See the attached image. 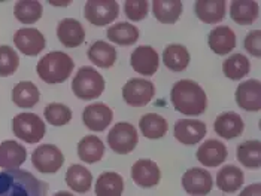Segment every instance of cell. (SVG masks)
I'll use <instances>...</instances> for the list:
<instances>
[{
    "label": "cell",
    "instance_id": "cell-1",
    "mask_svg": "<svg viewBox=\"0 0 261 196\" xmlns=\"http://www.w3.org/2000/svg\"><path fill=\"white\" fill-rule=\"evenodd\" d=\"M48 184L25 170L0 171V196H46Z\"/></svg>",
    "mask_w": 261,
    "mask_h": 196
},
{
    "label": "cell",
    "instance_id": "cell-2",
    "mask_svg": "<svg viewBox=\"0 0 261 196\" xmlns=\"http://www.w3.org/2000/svg\"><path fill=\"white\" fill-rule=\"evenodd\" d=\"M170 101L176 112L185 116L203 115L207 106V97L200 85L190 79L176 82L170 92Z\"/></svg>",
    "mask_w": 261,
    "mask_h": 196
},
{
    "label": "cell",
    "instance_id": "cell-3",
    "mask_svg": "<svg viewBox=\"0 0 261 196\" xmlns=\"http://www.w3.org/2000/svg\"><path fill=\"white\" fill-rule=\"evenodd\" d=\"M75 62L70 55L61 51H53L42 57L38 62V75L45 83H63L70 78Z\"/></svg>",
    "mask_w": 261,
    "mask_h": 196
},
{
    "label": "cell",
    "instance_id": "cell-4",
    "mask_svg": "<svg viewBox=\"0 0 261 196\" xmlns=\"http://www.w3.org/2000/svg\"><path fill=\"white\" fill-rule=\"evenodd\" d=\"M72 91L76 97L84 101L96 100L105 91V79L93 67H81L72 80Z\"/></svg>",
    "mask_w": 261,
    "mask_h": 196
},
{
    "label": "cell",
    "instance_id": "cell-5",
    "mask_svg": "<svg viewBox=\"0 0 261 196\" xmlns=\"http://www.w3.org/2000/svg\"><path fill=\"white\" fill-rule=\"evenodd\" d=\"M12 131L15 137L29 144L39 143L45 137V122L35 113H20L12 119Z\"/></svg>",
    "mask_w": 261,
    "mask_h": 196
},
{
    "label": "cell",
    "instance_id": "cell-6",
    "mask_svg": "<svg viewBox=\"0 0 261 196\" xmlns=\"http://www.w3.org/2000/svg\"><path fill=\"white\" fill-rule=\"evenodd\" d=\"M139 141V136L136 128L128 122H118L108 134V144L109 147L118 155H128L132 153Z\"/></svg>",
    "mask_w": 261,
    "mask_h": 196
},
{
    "label": "cell",
    "instance_id": "cell-7",
    "mask_svg": "<svg viewBox=\"0 0 261 196\" xmlns=\"http://www.w3.org/2000/svg\"><path fill=\"white\" fill-rule=\"evenodd\" d=\"M120 6L115 0H88L84 6V15L88 22L105 27L118 18Z\"/></svg>",
    "mask_w": 261,
    "mask_h": 196
},
{
    "label": "cell",
    "instance_id": "cell-8",
    "mask_svg": "<svg viewBox=\"0 0 261 196\" xmlns=\"http://www.w3.org/2000/svg\"><path fill=\"white\" fill-rule=\"evenodd\" d=\"M32 164L42 174H56L64 164V155L54 144H40L32 153Z\"/></svg>",
    "mask_w": 261,
    "mask_h": 196
},
{
    "label": "cell",
    "instance_id": "cell-9",
    "mask_svg": "<svg viewBox=\"0 0 261 196\" xmlns=\"http://www.w3.org/2000/svg\"><path fill=\"white\" fill-rule=\"evenodd\" d=\"M155 95V86L146 79H130L122 86V98L132 107H143Z\"/></svg>",
    "mask_w": 261,
    "mask_h": 196
},
{
    "label": "cell",
    "instance_id": "cell-10",
    "mask_svg": "<svg viewBox=\"0 0 261 196\" xmlns=\"http://www.w3.org/2000/svg\"><path fill=\"white\" fill-rule=\"evenodd\" d=\"M182 186L191 196H206L214 186V178L203 168H190L182 176Z\"/></svg>",
    "mask_w": 261,
    "mask_h": 196
},
{
    "label": "cell",
    "instance_id": "cell-11",
    "mask_svg": "<svg viewBox=\"0 0 261 196\" xmlns=\"http://www.w3.org/2000/svg\"><path fill=\"white\" fill-rule=\"evenodd\" d=\"M114 119V112L105 103H94L84 109L82 112V122L84 125L96 133H101L111 125Z\"/></svg>",
    "mask_w": 261,
    "mask_h": 196
},
{
    "label": "cell",
    "instance_id": "cell-12",
    "mask_svg": "<svg viewBox=\"0 0 261 196\" xmlns=\"http://www.w3.org/2000/svg\"><path fill=\"white\" fill-rule=\"evenodd\" d=\"M236 103L246 112L261 110V83L257 79L242 82L236 88Z\"/></svg>",
    "mask_w": 261,
    "mask_h": 196
},
{
    "label": "cell",
    "instance_id": "cell-13",
    "mask_svg": "<svg viewBox=\"0 0 261 196\" xmlns=\"http://www.w3.org/2000/svg\"><path fill=\"white\" fill-rule=\"evenodd\" d=\"M130 64L136 73L142 76H152L159 70L160 59L152 46H138L130 57Z\"/></svg>",
    "mask_w": 261,
    "mask_h": 196
},
{
    "label": "cell",
    "instance_id": "cell-14",
    "mask_svg": "<svg viewBox=\"0 0 261 196\" xmlns=\"http://www.w3.org/2000/svg\"><path fill=\"white\" fill-rule=\"evenodd\" d=\"M14 43L21 54L27 57H36L45 49V36L33 27L20 28L14 36Z\"/></svg>",
    "mask_w": 261,
    "mask_h": 196
},
{
    "label": "cell",
    "instance_id": "cell-15",
    "mask_svg": "<svg viewBox=\"0 0 261 196\" xmlns=\"http://www.w3.org/2000/svg\"><path fill=\"white\" fill-rule=\"evenodd\" d=\"M132 178L139 187L149 189L160 183L161 171L154 160L139 159L132 167Z\"/></svg>",
    "mask_w": 261,
    "mask_h": 196
},
{
    "label": "cell",
    "instance_id": "cell-16",
    "mask_svg": "<svg viewBox=\"0 0 261 196\" xmlns=\"http://www.w3.org/2000/svg\"><path fill=\"white\" fill-rule=\"evenodd\" d=\"M206 125L196 119H181L175 123V138L185 146L200 143L206 136Z\"/></svg>",
    "mask_w": 261,
    "mask_h": 196
},
{
    "label": "cell",
    "instance_id": "cell-17",
    "mask_svg": "<svg viewBox=\"0 0 261 196\" xmlns=\"http://www.w3.org/2000/svg\"><path fill=\"white\" fill-rule=\"evenodd\" d=\"M228 156V150L220 140H206L197 149L196 157L201 165L214 168L221 165Z\"/></svg>",
    "mask_w": 261,
    "mask_h": 196
},
{
    "label": "cell",
    "instance_id": "cell-18",
    "mask_svg": "<svg viewBox=\"0 0 261 196\" xmlns=\"http://www.w3.org/2000/svg\"><path fill=\"white\" fill-rule=\"evenodd\" d=\"M207 43L217 55H227L236 48V35L228 25H218L211 30Z\"/></svg>",
    "mask_w": 261,
    "mask_h": 196
},
{
    "label": "cell",
    "instance_id": "cell-19",
    "mask_svg": "<svg viewBox=\"0 0 261 196\" xmlns=\"http://www.w3.org/2000/svg\"><path fill=\"white\" fill-rule=\"evenodd\" d=\"M57 38L66 48H78L85 40L84 25L78 20L64 18L57 25Z\"/></svg>",
    "mask_w": 261,
    "mask_h": 196
},
{
    "label": "cell",
    "instance_id": "cell-20",
    "mask_svg": "<svg viewBox=\"0 0 261 196\" xmlns=\"http://www.w3.org/2000/svg\"><path fill=\"white\" fill-rule=\"evenodd\" d=\"M27 150L20 143L6 140L0 144V168L17 170L25 162Z\"/></svg>",
    "mask_w": 261,
    "mask_h": 196
},
{
    "label": "cell",
    "instance_id": "cell-21",
    "mask_svg": "<svg viewBox=\"0 0 261 196\" xmlns=\"http://www.w3.org/2000/svg\"><path fill=\"white\" fill-rule=\"evenodd\" d=\"M243 128H245L243 119L234 112L221 113L215 119V123H214V131L225 140H233V138L239 137L243 133Z\"/></svg>",
    "mask_w": 261,
    "mask_h": 196
},
{
    "label": "cell",
    "instance_id": "cell-22",
    "mask_svg": "<svg viewBox=\"0 0 261 196\" xmlns=\"http://www.w3.org/2000/svg\"><path fill=\"white\" fill-rule=\"evenodd\" d=\"M224 0H197L194 11L197 18L206 24L221 22L225 17V6Z\"/></svg>",
    "mask_w": 261,
    "mask_h": 196
},
{
    "label": "cell",
    "instance_id": "cell-23",
    "mask_svg": "<svg viewBox=\"0 0 261 196\" xmlns=\"http://www.w3.org/2000/svg\"><path fill=\"white\" fill-rule=\"evenodd\" d=\"M88 58L97 67L109 69L117 61V51L111 43H108L105 40H96L88 48Z\"/></svg>",
    "mask_w": 261,
    "mask_h": 196
},
{
    "label": "cell",
    "instance_id": "cell-24",
    "mask_svg": "<svg viewBox=\"0 0 261 196\" xmlns=\"http://www.w3.org/2000/svg\"><path fill=\"white\" fill-rule=\"evenodd\" d=\"M230 17L239 25H249L258 18V3L251 0H233L230 3Z\"/></svg>",
    "mask_w": 261,
    "mask_h": 196
},
{
    "label": "cell",
    "instance_id": "cell-25",
    "mask_svg": "<svg viewBox=\"0 0 261 196\" xmlns=\"http://www.w3.org/2000/svg\"><path fill=\"white\" fill-rule=\"evenodd\" d=\"M39 89L33 82L22 80L12 89V101L21 109H32L39 103Z\"/></svg>",
    "mask_w": 261,
    "mask_h": 196
},
{
    "label": "cell",
    "instance_id": "cell-26",
    "mask_svg": "<svg viewBox=\"0 0 261 196\" xmlns=\"http://www.w3.org/2000/svg\"><path fill=\"white\" fill-rule=\"evenodd\" d=\"M163 62L172 72H184L190 64L188 49L179 43L167 45L163 51Z\"/></svg>",
    "mask_w": 261,
    "mask_h": 196
},
{
    "label": "cell",
    "instance_id": "cell-27",
    "mask_svg": "<svg viewBox=\"0 0 261 196\" xmlns=\"http://www.w3.org/2000/svg\"><path fill=\"white\" fill-rule=\"evenodd\" d=\"M245 176L234 165H225L217 174V186L225 193H234L243 186Z\"/></svg>",
    "mask_w": 261,
    "mask_h": 196
},
{
    "label": "cell",
    "instance_id": "cell-28",
    "mask_svg": "<svg viewBox=\"0 0 261 196\" xmlns=\"http://www.w3.org/2000/svg\"><path fill=\"white\" fill-rule=\"evenodd\" d=\"M66 184L76 193H87L91 189L93 176L84 165L75 164V165H70L67 168Z\"/></svg>",
    "mask_w": 261,
    "mask_h": 196
},
{
    "label": "cell",
    "instance_id": "cell-29",
    "mask_svg": "<svg viewBox=\"0 0 261 196\" xmlns=\"http://www.w3.org/2000/svg\"><path fill=\"white\" fill-rule=\"evenodd\" d=\"M152 14L163 24H175L182 15L181 0H154Z\"/></svg>",
    "mask_w": 261,
    "mask_h": 196
},
{
    "label": "cell",
    "instance_id": "cell-30",
    "mask_svg": "<svg viewBox=\"0 0 261 196\" xmlns=\"http://www.w3.org/2000/svg\"><path fill=\"white\" fill-rule=\"evenodd\" d=\"M108 40L121 46H130L139 39V28L130 22H117L106 31Z\"/></svg>",
    "mask_w": 261,
    "mask_h": 196
},
{
    "label": "cell",
    "instance_id": "cell-31",
    "mask_svg": "<svg viewBox=\"0 0 261 196\" xmlns=\"http://www.w3.org/2000/svg\"><path fill=\"white\" fill-rule=\"evenodd\" d=\"M105 155V144L96 136H85L78 143V156L85 164H96Z\"/></svg>",
    "mask_w": 261,
    "mask_h": 196
},
{
    "label": "cell",
    "instance_id": "cell-32",
    "mask_svg": "<svg viewBox=\"0 0 261 196\" xmlns=\"http://www.w3.org/2000/svg\"><path fill=\"white\" fill-rule=\"evenodd\" d=\"M124 190V178L114 171L101 173L96 180V196H121Z\"/></svg>",
    "mask_w": 261,
    "mask_h": 196
},
{
    "label": "cell",
    "instance_id": "cell-33",
    "mask_svg": "<svg viewBox=\"0 0 261 196\" xmlns=\"http://www.w3.org/2000/svg\"><path fill=\"white\" fill-rule=\"evenodd\" d=\"M139 128L143 137L149 140H159L167 134V120L157 113H146L139 120Z\"/></svg>",
    "mask_w": 261,
    "mask_h": 196
},
{
    "label": "cell",
    "instance_id": "cell-34",
    "mask_svg": "<svg viewBox=\"0 0 261 196\" xmlns=\"http://www.w3.org/2000/svg\"><path fill=\"white\" fill-rule=\"evenodd\" d=\"M236 157L243 167L257 170L261 165V143L260 140H248L239 144Z\"/></svg>",
    "mask_w": 261,
    "mask_h": 196
},
{
    "label": "cell",
    "instance_id": "cell-35",
    "mask_svg": "<svg viewBox=\"0 0 261 196\" xmlns=\"http://www.w3.org/2000/svg\"><path fill=\"white\" fill-rule=\"evenodd\" d=\"M222 72L231 80H241L251 72L249 59L243 54H233L222 62Z\"/></svg>",
    "mask_w": 261,
    "mask_h": 196
},
{
    "label": "cell",
    "instance_id": "cell-36",
    "mask_svg": "<svg viewBox=\"0 0 261 196\" xmlns=\"http://www.w3.org/2000/svg\"><path fill=\"white\" fill-rule=\"evenodd\" d=\"M42 5L36 0H20L15 3L14 15L22 24H35L42 17Z\"/></svg>",
    "mask_w": 261,
    "mask_h": 196
},
{
    "label": "cell",
    "instance_id": "cell-37",
    "mask_svg": "<svg viewBox=\"0 0 261 196\" xmlns=\"http://www.w3.org/2000/svg\"><path fill=\"white\" fill-rule=\"evenodd\" d=\"M43 115L45 119L49 125H54V126H63V125H67L70 120H72V110L61 104V103H51L45 107L43 110Z\"/></svg>",
    "mask_w": 261,
    "mask_h": 196
},
{
    "label": "cell",
    "instance_id": "cell-38",
    "mask_svg": "<svg viewBox=\"0 0 261 196\" xmlns=\"http://www.w3.org/2000/svg\"><path fill=\"white\" fill-rule=\"evenodd\" d=\"M20 66L18 54L8 45L0 46V78L11 76L17 72Z\"/></svg>",
    "mask_w": 261,
    "mask_h": 196
},
{
    "label": "cell",
    "instance_id": "cell-39",
    "mask_svg": "<svg viewBox=\"0 0 261 196\" xmlns=\"http://www.w3.org/2000/svg\"><path fill=\"white\" fill-rule=\"evenodd\" d=\"M149 11V3L146 0H127L124 3V12L132 21H142L146 18Z\"/></svg>",
    "mask_w": 261,
    "mask_h": 196
},
{
    "label": "cell",
    "instance_id": "cell-40",
    "mask_svg": "<svg viewBox=\"0 0 261 196\" xmlns=\"http://www.w3.org/2000/svg\"><path fill=\"white\" fill-rule=\"evenodd\" d=\"M245 49L254 55V57H261V31L254 30L245 38Z\"/></svg>",
    "mask_w": 261,
    "mask_h": 196
},
{
    "label": "cell",
    "instance_id": "cell-41",
    "mask_svg": "<svg viewBox=\"0 0 261 196\" xmlns=\"http://www.w3.org/2000/svg\"><path fill=\"white\" fill-rule=\"evenodd\" d=\"M239 196H261V184L260 183H254V184L246 186Z\"/></svg>",
    "mask_w": 261,
    "mask_h": 196
},
{
    "label": "cell",
    "instance_id": "cell-42",
    "mask_svg": "<svg viewBox=\"0 0 261 196\" xmlns=\"http://www.w3.org/2000/svg\"><path fill=\"white\" fill-rule=\"evenodd\" d=\"M54 196H73L70 192H57Z\"/></svg>",
    "mask_w": 261,
    "mask_h": 196
}]
</instances>
